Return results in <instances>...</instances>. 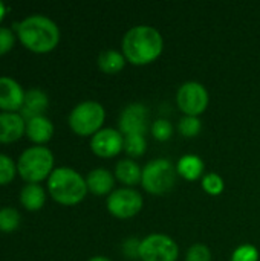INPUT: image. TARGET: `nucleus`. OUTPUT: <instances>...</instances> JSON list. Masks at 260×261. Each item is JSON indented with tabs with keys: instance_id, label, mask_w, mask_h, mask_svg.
<instances>
[{
	"instance_id": "31",
	"label": "nucleus",
	"mask_w": 260,
	"mask_h": 261,
	"mask_svg": "<svg viewBox=\"0 0 260 261\" xmlns=\"http://www.w3.org/2000/svg\"><path fill=\"white\" fill-rule=\"evenodd\" d=\"M3 14H5V6H3V3H0V20H2Z\"/></svg>"
},
{
	"instance_id": "29",
	"label": "nucleus",
	"mask_w": 260,
	"mask_h": 261,
	"mask_svg": "<svg viewBox=\"0 0 260 261\" xmlns=\"http://www.w3.org/2000/svg\"><path fill=\"white\" fill-rule=\"evenodd\" d=\"M15 43V37L11 29L0 26V55L9 52Z\"/></svg>"
},
{
	"instance_id": "18",
	"label": "nucleus",
	"mask_w": 260,
	"mask_h": 261,
	"mask_svg": "<svg viewBox=\"0 0 260 261\" xmlns=\"http://www.w3.org/2000/svg\"><path fill=\"white\" fill-rule=\"evenodd\" d=\"M115 177L124 184V187L133 188L135 185L141 184L143 168L133 159H121L115 167Z\"/></svg>"
},
{
	"instance_id": "8",
	"label": "nucleus",
	"mask_w": 260,
	"mask_h": 261,
	"mask_svg": "<svg viewBox=\"0 0 260 261\" xmlns=\"http://www.w3.org/2000/svg\"><path fill=\"white\" fill-rule=\"evenodd\" d=\"M138 257L141 261H176L179 248L176 242L166 234H150L139 242Z\"/></svg>"
},
{
	"instance_id": "26",
	"label": "nucleus",
	"mask_w": 260,
	"mask_h": 261,
	"mask_svg": "<svg viewBox=\"0 0 260 261\" xmlns=\"http://www.w3.org/2000/svg\"><path fill=\"white\" fill-rule=\"evenodd\" d=\"M185 261H211V251L204 243H195L188 248Z\"/></svg>"
},
{
	"instance_id": "21",
	"label": "nucleus",
	"mask_w": 260,
	"mask_h": 261,
	"mask_svg": "<svg viewBox=\"0 0 260 261\" xmlns=\"http://www.w3.org/2000/svg\"><path fill=\"white\" fill-rule=\"evenodd\" d=\"M147 142L144 135H130L124 136V151L130 158H139L146 153Z\"/></svg>"
},
{
	"instance_id": "5",
	"label": "nucleus",
	"mask_w": 260,
	"mask_h": 261,
	"mask_svg": "<svg viewBox=\"0 0 260 261\" xmlns=\"http://www.w3.org/2000/svg\"><path fill=\"white\" fill-rule=\"evenodd\" d=\"M176 167L169 159H153L143 168V188L152 196L170 193L176 184Z\"/></svg>"
},
{
	"instance_id": "9",
	"label": "nucleus",
	"mask_w": 260,
	"mask_h": 261,
	"mask_svg": "<svg viewBox=\"0 0 260 261\" xmlns=\"http://www.w3.org/2000/svg\"><path fill=\"white\" fill-rule=\"evenodd\" d=\"M107 211L120 220H127L135 217L144 205V199L135 188H120L107 196Z\"/></svg>"
},
{
	"instance_id": "25",
	"label": "nucleus",
	"mask_w": 260,
	"mask_h": 261,
	"mask_svg": "<svg viewBox=\"0 0 260 261\" xmlns=\"http://www.w3.org/2000/svg\"><path fill=\"white\" fill-rule=\"evenodd\" d=\"M150 133L156 141L166 142L172 138L173 127H172L170 121H167V119H156L150 127Z\"/></svg>"
},
{
	"instance_id": "22",
	"label": "nucleus",
	"mask_w": 260,
	"mask_h": 261,
	"mask_svg": "<svg viewBox=\"0 0 260 261\" xmlns=\"http://www.w3.org/2000/svg\"><path fill=\"white\" fill-rule=\"evenodd\" d=\"M202 122L196 116H182L178 122V132L184 138H195L201 133Z\"/></svg>"
},
{
	"instance_id": "3",
	"label": "nucleus",
	"mask_w": 260,
	"mask_h": 261,
	"mask_svg": "<svg viewBox=\"0 0 260 261\" xmlns=\"http://www.w3.org/2000/svg\"><path fill=\"white\" fill-rule=\"evenodd\" d=\"M48 190L55 202L66 206L80 203L87 194L86 179L67 167H60L52 171L48 179Z\"/></svg>"
},
{
	"instance_id": "17",
	"label": "nucleus",
	"mask_w": 260,
	"mask_h": 261,
	"mask_svg": "<svg viewBox=\"0 0 260 261\" xmlns=\"http://www.w3.org/2000/svg\"><path fill=\"white\" fill-rule=\"evenodd\" d=\"M175 167H176L178 176H181L182 179L188 182H195L199 177H202L204 168H205L202 159L196 154H184L182 158H179Z\"/></svg>"
},
{
	"instance_id": "20",
	"label": "nucleus",
	"mask_w": 260,
	"mask_h": 261,
	"mask_svg": "<svg viewBox=\"0 0 260 261\" xmlns=\"http://www.w3.org/2000/svg\"><path fill=\"white\" fill-rule=\"evenodd\" d=\"M20 202L28 211H38L46 202L44 190L38 184H28L20 191Z\"/></svg>"
},
{
	"instance_id": "6",
	"label": "nucleus",
	"mask_w": 260,
	"mask_h": 261,
	"mask_svg": "<svg viewBox=\"0 0 260 261\" xmlns=\"http://www.w3.org/2000/svg\"><path fill=\"white\" fill-rule=\"evenodd\" d=\"M106 110L97 101H84L75 106L69 115V125L78 136H93L104 124Z\"/></svg>"
},
{
	"instance_id": "28",
	"label": "nucleus",
	"mask_w": 260,
	"mask_h": 261,
	"mask_svg": "<svg viewBox=\"0 0 260 261\" xmlns=\"http://www.w3.org/2000/svg\"><path fill=\"white\" fill-rule=\"evenodd\" d=\"M15 171H17V168H15L12 159L6 154L0 153V185L9 184L14 179Z\"/></svg>"
},
{
	"instance_id": "23",
	"label": "nucleus",
	"mask_w": 260,
	"mask_h": 261,
	"mask_svg": "<svg viewBox=\"0 0 260 261\" xmlns=\"http://www.w3.org/2000/svg\"><path fill=\"white\" fill-rule=\"evenodd\" d=\"M20 225V214L14 208H2L0 210V231L14 232Z\"/></svg>"
},
{
	"instance_id": "1",
	"label": "nucleus",
	"mask_w": 260,
	"mask_h": 261,
	"mask_svg": "<svg viewBox=\"0 0 260 261\" xmlns=\"http://www.w3.org/2000/svg\"><path fill=\"white\" fill-rule=\"evenodd\" d=\"M164 50L161 32L149 24L130 28L121 41V52L133 66H146L156 61Z\"/></svg>"
},
{
	"instance_id": "10",
	"label": "nucleus",
	"mask_w": 260,
	"mask_h": 261,
	"mask_svg": "<svg viewBox=\"0 0 260 261\" xmlns=\"http://www.w3.org/2000/svg\"><path fill=\"white\" fill-rule=\"evenodd\" d=\"M149 130V110L141 102H132L120 115V132L123 136L146 135Z\"/></svg>"
},
{
	"instance_id": "14",
	"label": "nucleus",
	"mask_w": 260,
	"mask_h": 261,
	"mask_svg": "<svg viewBox=\"0 0 260 261\" xmlns=\"http://www.w3.org/2000/svg\"><path fill=\"white\" fill-rule=\"evenodd\" d=\"M87 191L93 196H109L115 187L113 174L106 168H95L86 177Z\"/></svg>"
},
{
	"instance_id": "11",
	"label": "nucleus",
	"mask_w": 260,
	"mask_h": 261,
	"mask_svg": "<svg viewBox=\"0 0 260 261\" xmlns=\"http://www.w3.org/2000/svg\"><path fill=\"white\" fill-rule=\"evenodd\" d=\"M90 148L93 154L103 159L118 156L124 150V136L115 128H101L90 139Z\"/></svg>"
},
{
	"instance_id": "27",
	"label": "nucleus",
	"mask_w": 260,
	"mask_h": 261,
	"mask_svg": "<svg viewBox=\"0 0 260 261\" xmlns=\"http://www.w3.org/2000/svg\"><path fill=\"white\" fill-rule=\"evenodd\" d=\"M231 261H259V251L253 245H241L234 249Z\"/></svg>"
},
{
	"instance_id": "4",
	"label": "nucleus",
	"mask_w": 260,
	"mask_h": 261,
	"mask_svg": "<svg viewBox=\"0 0 260 261\" xmlns=\"http://www.w3.org/2000/svg\"><path fill=\"white\" fill-rule=\"evenodd\" d=\"M17 171L29 184L44 180L54 171V154L46 147H31L25 150L17 162Z\"/></svg>"
},
{
	"instance_id": "7",
	"label": "nucleus",
	"mask_w": 260,
	"mask_h": 261,
	"mask_svg": "<svg viewBox=\"0 0 260 261\" xmlns=\"http://www.w3.org/2000/svg\"><path fill=\"white\" fill-rule=\"evenodd\" d=\"M208 102V90L204 84L198 81H187L176 92V104L178 109L184 113V116L199 118L207 110Z\"/></svg>"
},
{
	"instance_id": "24",
	"label": "nucleus",
	"mask_w": 260,
	"mask_h": 261,
	"mask_svg": "<svg viewBox=\"0 0 260 261\" xmlns=\"http://www.w3.org/2000/svg\"><path fill=\"white\" fill-rule=\"evenodd\" d=\"M224 179L216 173H208L202 177V188L210 196H219L224 191Z\"/></svg>"
},
{
	"instance_id": "15",
	"label": "nucleus",
	"mask_w": 260,
	"mask_h": 261,
	"mask_svg": "<svg viewBox=\"0 0 260 261\" xmlns=\"http://www.w3.org/2000/svg\"><path fill=\"white\" fill-rule=\"evenodd\" d=\"M49 106V99L46 96L44 92H41L40 89H31L25 93V102L21 110V116L28 119L37 118V116H43V112L48 109Z\"/></svg>"
},
{
	"instance_id": "19",
	"label": "nucleus",
	"mask_w": 260,
	"mask_h": 261,
	"mask_svg": "<svg viewBox=\"0 0 260 261\" xmlns=\"http://www.w3.org/2000/svg\"><path fill=\"white\" fill-rule=\"evenodd\" d=\"M127 60L123 55V52L115 50V49H107L103 50L98 57V67L101 72L107 73V75H116L120 73L124 66H126Z\"/></svg>"
},
{
	"instance_id": "16",
	"label": "nucleus",
	"mask_w": 260,
	"mask_h": 261,
	"mask_svg": "<svg viewBox=\"0 0 260 261\" xmlns=\"http://www.w3.org/2000/svg\"><path fill=\"white\" fill-rule=\"evenodd\" d=\"M28 138L35 142V144H44L48 141H51L52 135H54V125L51 122V119H48L46 116H37L32 119L26 121V132Z\"/></svg>"
},
{
	"instance_id": "30",
	"label": "nucleus",
	"mask_w": 260,
	"mask_h": 261,
	"mask_svg": "<svg viewBox=\"0 0 260 261\" xmlns=\"http://www.w3.org/2000/svg\"><path fill=\"white\" fill-rule=\"evenodd\" d=\"M89 261H112V260H109L107 257H103V255H97V257H92Z\"/></svg>"
},
{
	"instance_id": "13",
	"label": "nucleus",
	"mask_w": 260,
	"mask_h": 261,
	"mask_svg": "<svg viewBox=\"0 0 260 261\" xmlns=\"http://www.w3.org/2000/svg\"><path fill=\"white\" fill-rule=\"evenodd\" d=\"M26 132V121L18 113L3 112L0 113V142L8 144L20 139Z\"/></svg>"
},
{
	"instance_id": "12",
	"label": "nucleus",
	"mask_w": 260,
	"mask_h": 261,
	"mask_svg": "<svg viewBox=\"0 0 260 261\" xmlns=\"http://www.w3.org/2000/svg\"><path fill=\"white\" fill-rule=\"evenodd\" d=\"M25 93L21 86L8 76H0V109L14 113V110H18L23 107L25 102Z\"/></svg>"
},
{
	"instance_id": "2",
	"label": "nucleus",
	"mask_w": 260,
	"mask_h": 261,
	"mask_svg": "<svg viewBox=\"0 0 260 261\" xmlns=\"http://www.w3.org/2000/svg\"><path fill=\"white\" fill-rule=\"evenodd\" d=\"M20 41L35 54H46L57 47L60 41V29L51 18L44 15H31L17 26Z\"/></svg>"
}]
</instances>
